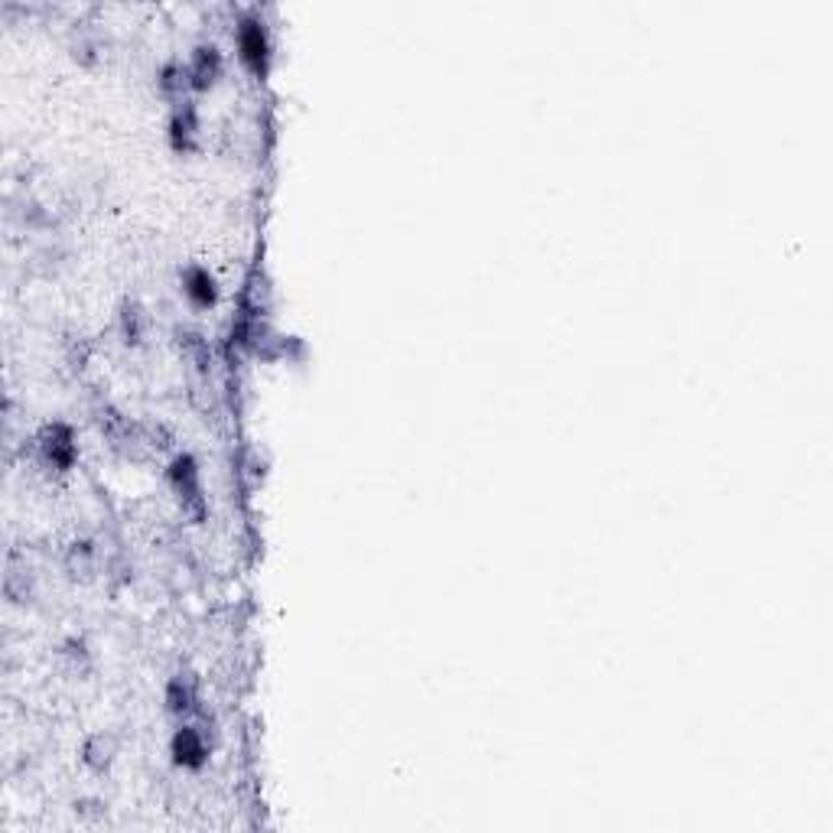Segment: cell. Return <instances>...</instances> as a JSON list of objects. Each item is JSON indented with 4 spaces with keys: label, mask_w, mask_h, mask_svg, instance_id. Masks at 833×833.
Instances as JSON below:
<instances>
[{
    "label": "cell",
    "mask_w": 833,
    "mask_h": 833,
    "mask_svg": "<svg viewBox=\"0 0 833 833\" xmlns=\"http://www.w3.org/2000/svg\"><path fill=\"white\" fill-rule=\"evenodd\" d=\"M186 75H189V89H212V85L218 82V75H222V52L216 49V46H199V49L193 52V59H189L186 66Z\"/></svg>",
    "instance_id": "5"
},
{
    "label": "cell",
    "mask_w": 833,
    "mask_h": 833,
    "mask_svg": "<svg viewBox=\"0 0 833 833\" xmlns=\"http://www.w3.org/2000/svg\"><path fill=\"white\" fill-rule=\"evenodd\" d=\"M195 131H199V124H195V111L193 108H176V114H173L170 121V143L173 150H179V153H186V150L195 147Z\"/></svg>",
    "instance_id": "7"
},
{
    "label": "cell",
    "mask_w": 833,
    "mask_h": 833,
    "mask_svg": "<svg viewBox=\"0 0 833 833\" xmlns=\"http://www.w3.org/2000/svg\"><path fill=\"white\" fill-rule=\"evenodd\" d=\"M66 566L72 576H91L98 566V547L91 541H75L66 551Z\"/></svg>",
    "instance_id": "10"
},
{
    "label": "cell",
    "mask_w": 833,
    "mask_h": 833,
    "mask_svg": "<svg viewBox=\"0 0 833 833\" xmlns=\"http://www.w3.org/2000/svg\"><path fill=\"white\" fill-rule=\"evenodd\" d=\"M37 456L46 469H56V472H69L75 466V456H79V447H75V433L69 424H46L37 437Z\"/></svg>",
    "instance_id": "2"
},
{
    "label": "cell",
    "mask_w": 833,
    "mask_h": 833,
    "mask_svg": "<svg viewBox=\"0 0 833 833\" xmlns=\"http://www.w3.org/2000/svg\"><path fill=\"white\" fill-rule=\"evenodd\" d=\"M59 664H62V668H66L72 677L85 674V670L91 668V651H89V645H85L82 638H69L66 645L59 648Z\"/></svg>",
    "instance_id": "13"
},
{
    "label": "cell",
    "mask_w": 833,
    "mask_h": 833,
    "mask_svg": "<svg viewBox=\"0 0 833 833\" xmlns=\"http://www.w3.org/2000/svg\"><path fill=\"white\" fill-rule=\"evenodd\" d=\"M118 326L127 345H141V339L147 335V312H143V306L134 303V300H127L118 312Z\"/></svg>",
    "instance_id": "8"
},
{
    "label": "cell",
    "mask_w": 833,
    "mask_h": 833,
    "mask_svg": "<svg viewBox=\"0 0 833 833\" xmlns=\"http://www.w3.org/2000/svg\"><path fill=\"white\" fill-rule=\"evenodd\" d=\"M170 755H173V762H176L179 768H189V772H195V768L206 765V759H208V743H206V736H202V729H195V726H179L176 733H173Z\"/></svg>",
    "instance_id": "4"
},
{
    "label": "cell",
    "mask_w": 833,
    "mask_h": 833,
    "mask_svg": "<svg viewBox=\"0 0 833 833\" xmlns=\"http://www.w3.org/2000/svg\"><path fill=\"white\" fill-rule=\"evenodd\" d=\"M82 762L95 772H104V768L114 762V739L104 736V733H95V736L85 739L82 745Z\"/></svg>",
    "instance_id": "9"
},
{
    "label": "cell",
    "mask_w": 833,
    "mask_h": 833,
    "mask_svg": "<svg viewBox=\"0 0 833 833\" xmlns=\"http://www.w3.org/2000/svg\"><path fill=\"white\" fill-rule=\"evenodd\" d=\"M195 703H199V697H195V684L193 680H186V677H173L170 687H166V707L173 710V713H193Z\"/></svg>",
    "instance_id": "12"
},
{
    "label": "cell",
    "mask_w": 833,
    "mask_h": 833,
    "mask_svg": "<svg viewBox=\"0 0 833 833\" xmlns=\"http://www.w3.org/2000/svg\"><path fill=\"white\" fill-rule=\"evenodd\" d=\"M4 586H7V596L14 599V603H30V599H33V573H30V566L10 560V564H7V580H4Z\"/></svg>",
    "instance_id": "11"
},
{
    "label": "cell",
    "mask_w": 833,
    "mask_h": 833,
    "mask_svg": "<svg viewBox=\"0 0 833 833\" xmlns=\"http://www.w3.org/2000/svg\"><path fill=\"white\" fill-rule=\"evenodd\" d=\"M183 293H186L195 306H202V310H206V306H216V300H218L216 277L208 274V268H202V264H193V268H186V274H183Z\"/></svg>",
    "instance_id": "6"
},
{
    "label": "cell",
    "mask_w": 833,
    "mask_h": 833,
    "mask_svg": "<svg viewBox=\"0 0 833 833\" xmlns=\"http://www.w3.org/2000/svg\"><path fill=\"white\" fill-rule=\"evenodd\" d=\"M170 485L173 491H176L179 505H183V511L189 514L193 521H202L206 518V495H202V479H199V466H195V459L189 453H179L173 456L170 462Z\"/></svg>",
    "instance_id": "1"
},
{
    "label": "cell",
    "mask_w": 833,
    "mask_h": 833,
    "mask_svg": "<svg viewBox=\"0 0 833 833\" xmlns=\"http://www.w3.org/2000/svg\"><path fill=\"white\" fill-rule=\"evenodd\" d=\"M238 52L251 72H258V75L268 72L270 39H268V30H264V23H260L258 16H245V20L238 23Z\"/></svg>",
    "instance_id": "3"
}]
</instances>
